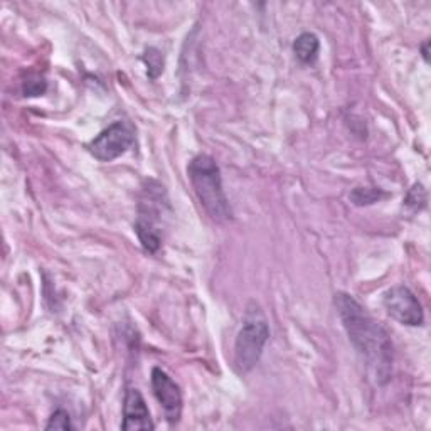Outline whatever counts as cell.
Returning <instances> with one entry per match:
<instances>
[{"label":"cell","mask_w":431,"mask_h":431,"mask_svg":"<svg viewBox=\"0 0 431 431\" xmlns=\"http://www.w3.org/2000/svg\"><path fill=\"white\" fill-rule=\"evenodd\" d=\"M334 303L349 340L366 361L377 383L386 384L393 369V344L388 330L352 295L340 291L335 295Z\"/></svg>","instance_id":"1"},{"label":"cell","mask_w":431,"mask_h":431,"mask_svg":"<svg viewBox=\"0 0 431 431\" xmlns=\"http://www.w3.org/2000/svg\"><path fill=\"white\" fill-rule=\"evenodd\" d=\"M189 179L201 206L216 223H226L233 218L231 206L223 189L221 170L211 155H197L187 167Z\"/></svg>","instance_id":"2"},{"label":"cell","mask_w":431,"mask_h":431,"mask_svg":"<svg viewBox=\"0 0 431 431\" xmlns=\"http://www.w3.org/2000/svg\"><path fill=\"white\" fill-rule=\"evenodd\" d=\"M269 327L262 308L251 303L246 310L242 327L237 332L235 344V367L240 374H246L256 366L268 342Z\"/></svg>","instance_id":"3"},{"label":"cell","mask_w":431,"mask_h":431,"mask_svg":"<svg viewBox=\"0 0 431 431\" xmlns=\"http://www.w3.org/2000/svg\"><path fill=\"white\" fill-rule=\"evenodd\" d=\"M135 142V132L127 121H115L89 142L88 150L94 159L111 162L123 155Z\"/></svg>","instance_id":"4"},{"label":"cell","mask_w":431,"mask_h":431,"mask_svg":"<svg viewBox=\"0 0 431 431\" xmlns=\"http://www.w3.org/2000/svg\"><path fill=\"white\" fill-rule=\"evenodd\" d=\"M383 305L386 312L389 313L394 320H398L403 325L418 327L423 325L425 313L421 303L418 302L416 295L404 285H396L389 289L384 293Z\"/></svg>","instance_id":"5"},{"label":"cell","mask_w":431,"mask_h":431,"mask_svg":"<svg viewBox=\"0 0 431 431\" xmlns=\"http://www.w3.org/2000/svg\"><path fill=\"white\" fill-rule=\"evenodd\" d=\"M152 389L157 401L164 410V415L170 425H175L182 415V393L179 384L160 367L152 369Z\"/></svg>","instance_id":"6"},{"label":"cell","mask_w":431,"mask_h":431,"mask_svg":"<svg viewBox=\"0 0 431 431\" xmlns=\"http://www.w3.org/2000/svg\"><path fill=\"white\" fill-rule=\"evenodd\" d=\"M121 430L135 431V430H154L150 411L140 391L130 388L125 393L123 401V423Z\"/></svg>","instance_id":"7"},{"label":"cell","mask_w":431,"mask_h":431,"mask_svg":"<svg viewBox=\"0 0 431 431\" xmlns=\"http://www.w3.org/2000/svg\"><path fill=\"white\" fill-rule=\"evenodd\" d=\"M318 49H320V43H318L317 35L312 34V33L300 34L293 43L295 56L298 57V60L302 62L315 61Z\"/></svg>","instance_id":"8"},{"label":"cell","mask_w":431,"mask_h":431,"mask_svg":"<svg viewBox=\"0 0 431 431\" xmlns=\"http://www.w3.org/2000/svg\"><path fill=\"white\" fill-rule=\"evenodd\" d=\"M135 231H137L138 240H140L142 246L147 251H150V253H155L157 250L160 248V235L159 231L154 228V224L142 221V219H138V223L135 224Z\"/></svg>","instance_id":"9"},{"label":"cell","mask_w":431,"mask_h":431,"mask_svg":"<svg viewBox=\"0 0 431 431\" xmlns=\"http://www.w3.org/2000/svg\"><path fill=\"white\" fill-rule=\"evenodd\" d=\"M142 61L145 62L147 66V74L148 78L155 79L159 78L162 74V71H164V56H162V52L159 49L155 47H148L145 52H143Z\"/></svg>","instance_id":"10"},{"label":"cell","mask_w":431,"mask_h":431,"mask_svg":"<svg viewBox=\"0 0 431 431\" xmlns=\"http://www.w3.org/2000/svg\"><path fill=\"white\" fill-rule=\"evenodd\" d=\"M384 197V192H381L379 189H372V187H357L350 192V201L354 202L356 206H369L374 204Z\"/></svg>","instance_id":"11"},{"label":"cell","mask_w":431,"mask_h":431,"mask_svg":"<svg viewBox=\"0 0 431 431\" xmlns=\"http://www.w3.org/2000/svg\"><path fill=\"white\" fill-rule=\"evenodd\" d=\"M426 204V192L425 187L421 184H415L408 192L406 199H404V206L410 208L413 211H420L421 208H425Z\"/></svg>","instance_id":"12"},{"label":"cell","mask_w":431,"mask_h":431,"mask_svg":"<svg viewBox=\"0 0 431 431\" xmlns=\"http://www.w3.org/2000/svg\"><path fill=\"white\" fill-rule=\"evenodd\" d=\"M46 430H73L71 425V418L65 410H57L52 413L49 418V423L46 425Z\"/></svg>","instance_id":"13"},{"label":"cell","mask_w":431,"mask_h":431,"mask_svg":"<svg viewBox=\"0 0 431 431\" xmlns=\"http://www.w3.org/2000/svg\"><path fill=\"white\" fill-rule=\"evenodd\" d=\"M44 91H46V81L43 78L29 79L24 83L26 96H39V94H43Z\"/></svg>","instance_id":"14"},{"label":"cell","mask_w":431,"mask_h":431,"mask_svg":"<svg viewBox=\"0 0 431 431\" xmlns=\"http://www.w3.org/2000/svg\"><path fill=\"white\" fill-rule=\"evenodd\" d=\"M428 40H426V43L423 44V47H421V51H423V57H425V61H428Z\"/></svg>","instance_id":"15"}]
</instances>
